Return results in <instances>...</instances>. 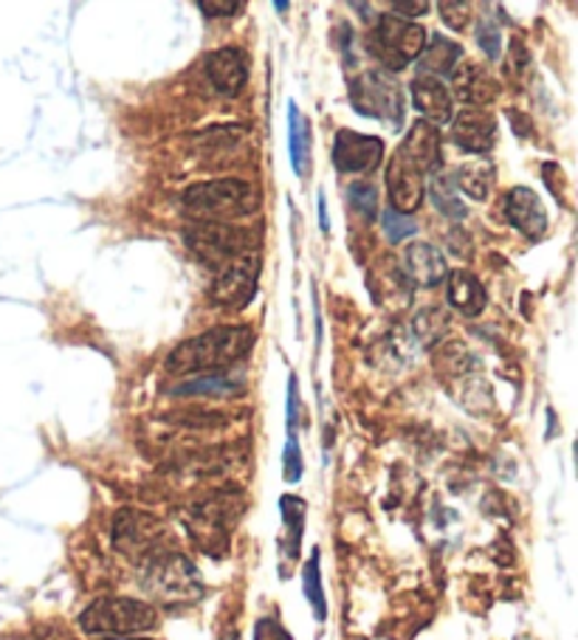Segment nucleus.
<instances>
[{
	"instance_id": "f257e3e1",
	"label": "nucleus",
	"mask_w": 578,
	"mask_h": 640,
	"mask_svg": "<svg viewBox=\"0 0 578 640\" xmlns=\"http://www.w3.org/2000/svg\"><path fill=\"white\" fill-rule=\"evenodd\" d=\"M254 344V333L248 328H212L196 339H187L173 350L167 358V369L176 375L203 373V369H223L241 362Z\"/></svg>"
},
{
	"instance_id": "f03ea898",
	"label": "nucleus",
	"mask_w": 578,
	"mask_h": 640,
	"mask_svg": "<svg viewBox=\"0 0 578 640\" xmlns=\"http://www.w3.org/2000/svg\"><path fill=\"white\" fill-rule=\"evenodd\" d=\"M260 209V195L248 181L237 178H218V181L196 184L184 192V212L192 220H212V223H229V220L248 218Z\"/></svg>"
},
{
	"instance_id": "7ed1b4c3",
	"label": "nucleus",
	"mask_w": 578,
	"mask_h": 640,
	"mask_svg": "<svg viewBox=\"0 0 578 640\" xmlns=\"http://www.w3.org/2000/svg\"><path fill=\"white\" fill-rule=\"evenodd\" d=\"M187 246L207 263V266L226 268L232 260L252 254L257 246V234L248 229H237L232 223H212V220H196L184 229Z\"/></svg>"
},
{
	"instance_id": "20e7f679",
	"label": "nucleus",
	"mask_w": 578,
	"mask_h": 640,
	"mask_svg": "<svg viewBox=\"0 0 578 640\" xmlns=\"http://www.w3.org/2000/svg\"><path fill=\"white\" fill-rule=\"evenodd\" d=\"M156 621V609L136 598H99L79 615V627L91 635L147 632Z\"/></svg>"
},
{
	"instance_id": "39448f33",
	"label": "nucleus",
	"mask_w": 578,
	"mask_h": 640,
	"mask_svg": "<svg viewBox=\"0 0 578 640\" xmlns=\"http://www.w3.org/2000/svg\"><path fill=\"white\" fill-rule=\"evenodd\" d=\"M426 40H430V34L421 23L403 20L398 14H381L376 32L370 34V52L376 54V59H381L384 68L403 71L412 59H418Z\"/></svg>"
},
{
	"instance_id": "423d86ee",
	"label": "nucleus",
	"mask_w": 578,
	"mask_h": 640,
	"mask_svg": "<svg viewBox=\"0 0 578 640\" xmlns=\"http://www.w3.org/2000/svg\"><path fill=\"white\" fill-rule=\"evenodd\" d=\"M351 97L353 104H356L358 113L364 117H376V119H387L392 124L403 122V99H401V88L392 82V77L381 71H370L364 74L362 79L351 85Z\"/></svg>"
},
{
	"instance_id": "0eeeda50",
	"label": "nucleus",
	"mask_w": 578,
	"mask_h": 640,
	"mask_svg": "<svg viewBox=\"0 0 578 640\" xmlns=\"http://www.w3.org/2000/svg\"><path fill=\"white\" fill-rule=\"evenodd\" d=\"M147 589L158 595L162 602H192L201 595V582L198 570L184 556H164L149 564L147 570Z\"/></svg>"
},
{
	"instance_id": "6e6552de",
	"label": "nucleus",
	"mask_w": 578,
	"mask_h": 640,
	"mask_svg": "<svg viewBox=\"0 0 578 640\" xmlns=\"http://www.w3.org/2000/svg\"><path fill=\"white\" fill-rule=\"evenodd\" d=\"M257 277H260V257L257 254H243V257L232 260L226 268H223L221 277L215 279V285L209 288V299L223 308H234L241 311L257 294Z\"/></svg>"
},
{
	"instance_id": "1a4fd4ad",
	"label": "nucleus",
	"mask_w": 578,
	"mask_h": 640,
	"mask_svg": "<svg viewBox=\"0 0 578 640\" xmlns=\"http://www.w3.org/2000/svg\"><path fill=\"white\" fill-rule=\"evenodd\" d=\"M384 142L376 136H362L353 130H342L333 144V164L338 173H370L381 164Z\"/></svg>"
},
{
	"instance_id": "9d476101",
	"label": "nucleus",
	"mask_w": 578,
	"mask_h": 640,
	"mask_svg": "<svg viewBox=\"0 0 578 640\" xmlns=\"http://www.w3.org/2000/svg\"><path fill=\"white\" fill-rule=\"evenodd\" d=\"M387 189H390L392 209L401 214H412L423 203L426 184H423V173H418L407 158L396 153V158L387 167Z\"/></svg>"
},
{
	"instance_id": "9b49d317",
	"label": "nucleus",
	"mask_w": 578,
	"mask_h": 640,
	"mask_svg": "<svg viewBox=\"0 0 578 640\" xmlns=\"http://www.w3.org/2000/svg\"><path fill=\"white\" fill-rule=\"evenodd\" d=\"M398 156L407 158L418 173H435L441 169V133L435 124L418 119L403 139Z\"/></svg>"
},
{
	"instance_id": "f8f14e48",
	"label": "nucleus",
	"mask_w": 578,
	"mask_h": 640,
	"mask_svg": "<svg viewBox=\"0 0 578 640\" xmlns=\"http://www.w3.org/2000/svg\"><path fill=\"white\" fill-rule=\"evenodd\" d=\"M505 214L508 223L513 229H520L525 238L536 240L545 234L547 229V212L542 207L540 195L527 187H513L505 198Z\"/></svg>"
},
{
	"instance_id": "ddd939ff",
	"label": "nucleus",
	"mask_w": 578,
	"mask_h": 640,
	"mask_svg": "<svg viewBox=\"0 0 578 640\" xmlns=\"http://www.w3.org/2000/svg\"><path fill=\"white\" fill-rule=\"evenodd\" d=\"M207 77L215 85V91L226 97H237L246 88L248 63L237 48H218L207 57Z\"/></svg>"
},
{
	"instance_id": "4468645a",
	"label": "nucleus",
	"mask_w": 578,
	"mask_h": 640,
	"mask_svg": "<svg viewBox=\"0 0 578 640\" xmlns=\"http://www.w3.org/2000/svg\"><path fill=\"white\" fill-rule=\"evenodd\" d=\"M452 136L460 144L466 153H488L491 144H494L497 136V122L494 117H488L486 110L468 108L463 110L460 117H455V124H452Z\"/></svg>"
},
{
	"instance_id": "2eb2a0df",
	"label": "nucleus",
	"mask_w": 578,
	"mask_h": 640,
	"mask_svg": "<svg viewBox=\"0 0 578 640\" xmlns=\"http://www.w3.org/2000/svg\"><path fill=\"white\" fill-rule=\"evenodd\" d=\"M412 102H415L423 122L446 124L455 117V104H452V97L443 88V82H437L432 77H423V74L412 82Z\"/></svg>"
},
{
	"instance_id": "dca6fc26",
	"label": "nucleus",
	"mask_w": 578,
	"mask_h": 640,
	"mask_svg": "<svg viewBox=\"0 0 578 640\" xmlns=\"http://www.w3.org/2000/svg\"><path fill=\"white\" fill-rule=\"evenodd\" d=\"M403 263H407V274H410L418 285H426V288H435V285L448 274L441 249H435L432 243H421V240L407 249Z\"/></svg>"
},
{
	"instance_id": "f3484780",
	"label": "nucleus",
	"mask_w": 578,
	"mask_h": 640,
	"mask_svg": "<svg viewBox=\"0 0 578 640\" xmlns=\"http://www.w3.org/2000/svg\"><path fill=\"white\" fill-rule=\"evenodd\" d=\"M452 82H455V93L460 97V102L475 104L477 110H480V104H488L497 97V82L488 77L486 68L475 63H463L460 68H455Z\"/></svg>"
},
{
	"instance_id": "a211bd4d",
	"label": "nucleus",
	"mask_w": 578,
	"mask_h": 640,
	"mask_svg": "<svg viewBox=\"0 0 578 640\" xmlns=\"http://www.w3.org/2000/svg\"><path fill=\"white\" fill-rule=\"evenodd\" d=\"M418 57H421L418 63H421L423 77H448V74H455L457 63L463 57V48L457 46L455 40L432 37Z\"/></svg>"
},
{
	"instance_id": "6ab92c4d",
	"label": "nucleus",
	"mask_w": 578,
	"mask_h": 640,
	"mask_svg": "<svg viewBox=\"0 0 578 640\" xmlns=\"http://www.w3.org/2000/svg\"><path fill=\"white\" fill-rule=\"evenodd\" d=\"M448 302L466 317H480L486 308V291H482L480 279L471 272L448 274Z\"/></svg>"
},
{
	"instance_id": "aec40b11",
	"label": "nucleus",
	"mask_w": 578,
	"mask_h": 640,
	"mask_svg": "<svg viewBox=\"0 0 578 640\" xmlns=\"http://www.w3.org/2000/svg\"><path fill=\"white\" fill-rule=\"evenodd\" d=\"M288 117H291L288 144H291L293 173H297L299 178H305L308 167H311V124H308V119L299 113V108L293 102L291 108H288Z\"/></svg>"
},
{
	"instance_id": "412c9836",
	"label": "nucleus",
	"mask_w": 578,
	"mask_h": 640,
	"mask_svg": "<svg viewBox=\"0 0 578 640\" xmlns=\"http://www.w3.org/2000/svg\"><path fill=\"white\" fill-rule=\"evenodd\" d=\"M457 187L475 198V201H486L491 189H494V167L488 162H468L457 169Z\"/></svg>"
},
{
	"instance_id": "4be33fe9",
	"label": "nucleus",
	"mask_w": 578,
	"mask_h": 640,
	"mask_svg": "<svg viewBox=\"0 0 578 640\" xmlns=\"http://www.w3.org/2000/svg\"><path fill=\"white\" fill-rule=\"evenodd\" d=\"M430 192H432V201H435V207L441 209L446 218H452V220L466 218V207H463V201L455 195L452 178H446V175H443V169H435V173H432Z\"/></svg>"
},
{
	"instance_id": "5701e85b",
	"label": "nucleus",
	"mask_w": 578,
	"mask_h": 640,
	"mask_svg": "<svg viewBox=\"0 0 578 640\" xmlns=\"http://www.w3.org/2000/svg\"><path fill=\"white\" fill-rule=\"evenodd\" d=\"M241 389V382L232 375H201L196 382L178 384L173 395H234Z\"/></svg>"
},
{
	"instance_id": "b1692460",
	"label": "nucleus",
	"mask_w": 578,
	"mask_h": 640,
	"mask_svg": "<svg viewBox=\"0 0 578 640\" xmlns=\"http://www.w3.org/2000/svg\"><path fill=\"white\" fill-rule=\"evenodd\" d=\"M302 587H305V598L313 607L316 621H325L327 618V604H325V589H322V570H319V550L311 553V562L305 564V573H302Z\"/></svg>"
},
{
	"instance_id": "393cba45",
	"label": "nucleus",
	"mask_w": 578,
	"mask_h": 640,
	"mask_svg": "<svg viewBox=\"0 0 578 640\" xmlns=\"http://www.w3.org/2000/svg\"><path fill=\"white\" fill-rule=\"evenodd\" d=\"M282 508V522L291 531V556L297 553L299 539H302V531H305V503L299 497H282L280 499Z\"/></svg>"
},
{
	"instance_id": "a878e982",
	"label": "nucleus",
	"mask_w": 578,
	"mask_h": 640,
	"mask_svg": "<svg viewBox=\"0 0 578 640\" xmlns=\"http://www.w3.org/2000/svg\"><path fill=\"white\" fill-rule=\"evenodd\" d=\"M351 203L356 212H362L367 220H376L378 212V192L373 184L367 181H356L351 187Z\"/></svg>"
},
{
	"instance_id": "bb28decb",
	"label": "nucleus",
	"mask_w": 578,
	"mask_h": 640,
	"mask_svg": "<svg viewBox=\"0 0 578 640\" xmlns=\"http://www.w3.org/2000/svg\"><path fill=\"white\" fill-rule=\"evenodd\" d=\"M381 227H384V232H387V238H390L392 243H398V240H407L410 234L418 232L415 220H412L410 214L396 212V209H390V212H384Z\"/></svg>"
},
{
	"instance_id": "cd10ccee",
	"label": "nucleus",
	"mask_w": 578,
	"mask_h": 640,
	"mask_svg": "<svg viewBox=\"0 0 578 640\" xmlns=\"http://www.w3.org/2000/svg\"><path fill=\"white\" fill-rule=\"evenodd\" d=\"M282 477L286 483H299L302 477V452H299L297 432H288L286 452H282Z\"/></svg>"
},
{
	"instance_id": "c85d7f7f",
	"label": "nucleus",
	"mask_w": 578,
	"mask_h": 640,
	"mask_svg": "<svg viewBox=\"0 0 578 640\" xmlns=\"http://www.w3.org/2000/svg\"><path fill=\"white\" fill-rule=\"evenodd\" d=\"M437 12H441L443 23H446L448 29H455V32H463V29L468 26V20H471V14H468L471 9H468L466 3H452V0H448V3H441Z\"/></svg>"
},
{
	"instance_id": "c756f323",
	"label": "nucleus",
	"mask_w": 578,
	"mask_h": 640,
	"mask_svg": "<svg viewBox=\"0 0 578 640\" xmlns=\"http://www.w3.org/2000/svg\"><path fill=\"white\" fill-rule=\"evenodd\" d=\"M477 40H480L482 52H486L488 57H491V59L500 57L502 40H500V32H497L494 23H488V20H482L480 29H477Z\"/></svg>"
},
{
	"instance_id": "7c9ffc66",
	"label": "nucleus",
	"mask_w": 578,
	"mask_h": 640,
	"mask_svg": "<svg viewBox=\"0 0 578 640\" xmlns=\"http://www.w3.org/2000/svg\"><path fill=\"white\" fill-rule=\"evenodd\" d=\"M254 640H293L277 618H260L254 627Z\"/></svg>"
},
{
	"instance_id": "2f4dec72",
	"label": "nucleus",
	"mask_w": 578,
	"mask_h": 640,
	"mask_svg": "<svg viewBox=\"0 0 578 640\" xmlns=\"http://www.w3.org/2000/svg\"><path fill=\"white\" fill-rule=\"evenodd\" d=\"M198 9L201 12H207V18H232V14H237L243 9V3H237V0H218V3H209V0H198Z\"/></svg>"
},
{
	"instance_id": "473e14b6",
	"label": "nucleus",
	"mask_w": 578,
	"mask_h": 640,
	"mask_svg": "<svg viewBox=\"0 0 578 640\" xmlns=\"http://www.w3.org/2000/svg\"><path fill=\"white\" fill-rule=\"evenodd\" d=\"M297 418H299V387L297 378L288 382V432H297Z\"/></svg>"
},
{
	"instance_id": "72a5a7b5",
	"label": "nucleus",
	"mask_w": 578,
	"mask_h": 640,
	"mask_svg": "<svg viewBox=\"0 0 578 640\" xmlns=\"http://www.w3.org/2000/svg\"><path fill=\"white\" fill-rule=\"evenodd\" d=\"M392 9L398 12V18L403 14V20H412V18H421V14L430 9V3H396Z\"/></svg>"
},
{
	"instance_id": "f704fd0d",
	"label": "nucleus",
	"mask_w": 578,
	"mask_h": 640,
	"mask_svg": "<svg viewBox=\"0 0 578 640\" xmlns=\"http://www.w3.org/2000/svg\"><path fill=\"white\" fill-rule=\"evenodd\" d=\"M319 223H322V232H327V207H325V198H319Z\"/></svg>"
},
{
	"instance_id": "c9c22d12",
	"label": "nucleus",
	"mask_w": 578,
	"mask_h": 640,
	"mask_svg": "<svg viewBox=\"0 0 578 640\" xmlns=\"http://www.w3.org/2000/svg\"><path fill=\"white\" fill-rule=\"evenodd\" d=\"M223 640H237V632H229L226 638H223Z\"/></svg>"
},
{
	"instance_id": "e433bc0d",
	"label": "nucleus",
	"mask_w": 578,
	"mask_h": 640,
	"mask_svg": "<svg viewBox=\"0 0 578 640\" xmlns=\"http://www.w3.org/2000/svg\"><path fill=\"white\" fill-rule=\"evenodd\" d=\"M122 640H127V638H122Z\"/></svg>"
}]
</instances>
